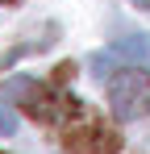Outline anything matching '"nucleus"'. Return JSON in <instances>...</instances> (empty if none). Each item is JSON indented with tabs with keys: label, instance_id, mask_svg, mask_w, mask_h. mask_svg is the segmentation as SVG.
I'll return each instance as SVG.
<instances>
[{
	"label": "nucleus",
	"instance_id": "7",
	"mask_svg": "<svg viewBox=\"0 0 150 154\" xmlns=\"http://www.w3.org/2000/svg\"><path fill=\"white\" fill-rule=\"evenodd\" d=\"M0 154H4V150H0Z\"/></svg>",
	"mask_w": 150,
	"mask_h": 154
},
{
	"label": "nucleus",
	"instance_id": "3",
	"mask_svg": "<svg viewBox=\"0 0 150 154\" xmlns=\"http://www.w3.org/2000/svg\"><path fill=\"white\" fill-rule=\"evenodd\" d=\"M63 150H71V154H117L121 150V133L108 129L104 121H96V117H88V112H79L75 121L63 125Z\"/></svg>",
	"mask_w": 150,
	"mask_h": 154
},
{
	"label": "nucleus",
	"instance_id": "1",
	"mask_svg": "<svg viewBox=\"0 0 150 154\" xmlns=\"http://www.w3.org/2000/svg\"><path fill=\"white\" fill-rule=\"evenodd\" d=\"M4 96L17 100L25 112H29L33 121H42V125H67V121H75V117L83 112V104L75 100V96L50 88V83H33V79H25V75L13 79V83L4 88Z\"/></svg>",
	"mask_w": 150,
	"mask_h": 154
},
{
	"label": "nucleus",
	"instance_id": "6",
	"mask_svg": "<svg viewBox=\"0 0 150 154\" xmlns=\"http://www.w3.org/2000/svg\"><path fill=\"white\" fill-rule=\"evenodd\" d=\"M0 4H13V0H0Z\"/></svg>",
	"mask_w": 150,
	"mask_h": 154
},
{
	"label": "nucleus",
	"instance_id": "2",
	"mask_svg": "<svg viewBox=\"0 0 150 154\" xmlns=\"http://www.w3.org/2000/svg\"><path fill=\"white\" fill-rule=\"evenodd\" d=\"M108 108L117 121H138L150 112V71L146 67H117L108 75Z\"/></svg>",
	"mask_w": 150,
	"mask_h": 154
},
{
	"label": "nucleus",
	"instance_id": "5",
	"mask_svg": "<svg viewBox=\"0 0 150 154\" xmlns=\"http://www.w3.org/2000/svg\"><path fill=\"white\" fill-rule=\"evenodd\" d=\"M133 4H138V8H150V0H133Z\"/></svg>",
	"mask_w": 150,
	"mask_h": 154
},
{
	"label": "nucleus",
	"instance_id": "4",
	"mask_svg": "<svg viewBox=\"0 0 150 154\" xmlns=\"http://www.w3.org/2000/svg\"><path fill=\"white\" fill-rule=\"evenodd\" d=\"M13 129H17V112H13L8 104H0V137H4V133H13Z\"/></svg>",
	"mask_w": 150,
	"mask_h": 154
}]
</instances>
